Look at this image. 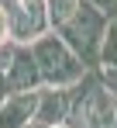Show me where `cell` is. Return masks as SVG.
Returning <instances> with one entry per match:
<instances>
[{"instance_id": "obj_9", "label": "cell", "mask_w": 117, "mask_h": 128, "mask_svg": "<svg viewBox=\"0 0 117 128\" xmlns=\"http://www.w3.org/2000/svg\"><path fill=\"white\" fill-rule=\"evenodd\" d=\"M97 73H100V83H103V90H107V94L117 100V66H100Z\"/></svg>"}, {"instance_id": "obj_2", "label": "cell", "mask_w": 117, "mask_h": 128, "mask_svg": "<svg viewBox=\"0 0 117 128\" xmlns=\"http://www.w3.org/2000/svg\"><path fill=\"white\" fill-rule=\"evenodd\" d=\"M31 56H35V62H38L41 86H48V90H69V86H76L79 80L90 73V69L76 59V52L62 42L55 31L41 35L38 42L31 45Z\"/></svg>"}, {"instance_id": "obj_5", "label": "cell", "mask_w": 117, "mask_h": 128, "mask_svg": "<svg viewBox=\"0 0 117 128\" xmlns=\"http://www.w3.org/2000/svg\"><path fill=\"white\" fill-rule=\"evenodd\" d=\"M35 111H38V90L10 94L0 104V128H28L35 121Z\"/></svg>"}, {"instance_id": "obj_12", "label": "cell", "mask_w": 117, "mask_h": 128, "mask_svg": "<svg viewBox=\"0 0 117 128\" xmlns=\"http://www.w3.org/2000/svg\"><path fill=\"white\" fill-rule=\"evenodd\" d=\"M7 4H14V0H0V7H7Z\"/></svg>"}, {"instance_id": "obj_1", "label": "cell", "mask_w": 117, "mask_h": 128, "mask_svg": "<svg viewBox=\"0 0 117 128\" xmlns=\"http://www.w3.org/2000/svg\"><path fill=\"white\" fill-rule=\"evenodd\" d=\"M107 24H110V14H103L93 4H79L76 14L58 28L55 35L76 52V59L86 69H97L100 66V45H103V35H107Z\"/></svg>"}, {"instance_id": "obj_10", "label": "cell", "mask_w": 117, "mask_h": 128, "mask_svg": "<svg viewBox=\"0 0 117 128\" xmlns=\"http://www.w3.org/2000/svg\"><path fill=\"white\" fill-rule=\"evenodd\" d=\"M86 4H93V7H100L103 14H114V10H117V0H86Z\"/></svg>"}, {"instance_id": "obj_4", "label": "cell", "mask_w": 117, "mask_h": 128, "mask_svg": "<svg viewBox=\"0 0 117 128\" xmlns=\"http://www.w3.org/2000/svg\"><path fill=\"white\" fill-rule=\"evenodd\" d=\"M7 86H10V94L41 90V73H38L35 56H31V45H17V48H14L10 66H7Z\"/></svg>"}, {"instance_id": "obj_11", "label": "cell", "mask_w": 117, "mask_h": 128, "mask_svg": "<svg viewBox=\"0 0 117 128\" xmlns=\"http://www.w3.org/2000/svg\"><path fill=\"white\" fill-rule=\"evenodd\" d=\"M3 42H10V28H7V14L0 10V45Z\"/></svg>"}, {"instance_id": "obj_6", "label": "cell", "mask_w": 117, "mask_h": 128, "mask_svg": "<svg viewBox=\"0 0 117 128\" xmlns=\"http://www.w3.org/2000/svg\"><path fill=\"white\" fill-rule=\"evenodd\" d=\"M69 118V90H38V111H35V121L38 125H65Z\"/></svg>"}, {"instance_id": "obj_7", "label": "cell", "mask_w": 117, "mask_h": 128, "mask_svg": "<svg viewBox=\"0 0 117 128\" xmlns=\"http://www.w3.org/2000/svg\"><path fill=\"white\" fill-rule=\"evenodd\" d=\"M83 0H45V7H48V24H52V31H58L62 24L69 21L72 14H76V7Z\"/></svg>"}, {"instance_id": "obj_8", "label": "cell", "mask_w": 117, "mask_h": 128, "mask_svg": "<svg viewBox=\"0 0 117 128\" xmlns=\"http://www.w3.org/2000/svg\"><path fill=\"white\" fill-rule=\"evenodd\" d=\"M100 66H117V18H110V24H107V35L100 45Z\"/></svg>"}, {"instance_id": "obj_3", "label": "cell", "mask_w": 117, "mask_h": 128, "mask_svg": "<svg viewBox=\"0 0 117 128\" xmlns=\"http://www.w3.org/2000/svg\"><path fill=\"white\" fill-rule=\"evenodd\" d=\"M0 10L7 14V28H10V42L14 45H35L41 35L52 31L45 0H14V4L0 7Z\"/></svg>"}]
</instances>
